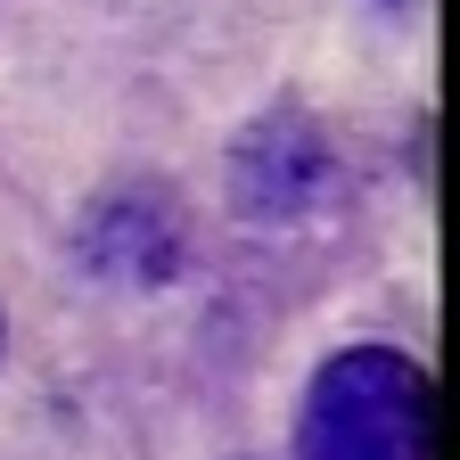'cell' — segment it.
I'll return each mask as SVG.
<instances>
[{
    "mask_svg": "<svg viewBox=\"0 0 460 460\" xmlns=\"http://www.w3.org/2000/svg\"><path fill=\"white\" fill-rule=\"evenodd\" d=\"M444 394L411 354H337L296 420V460H444Z\"/></svg>",
    "mask_w": 460,
    "mask_h": 460,
    "instance_id": "1",
    "label": "cell"
},
{
    "mask_svg": "<svg viewBox=\"0 0 460 460\" xmlns=\"http://www.w3.org/2000/svg\"><path fill=\"white\" fill-rule=\"evenodd\" d=\"M239 164H263V181H239L247 214H288V206L321 198V181H329V164H321V148L305 132H255L239 148Z\"/></svg>",
    "mask_w": 460,
    "mask_h": 460,
    "instance_id": "2",
    "label": "cell"
}]
</instances>
